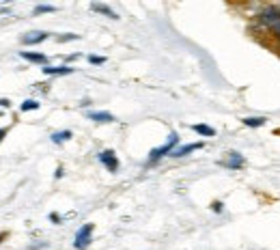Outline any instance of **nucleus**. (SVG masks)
<instances>
[{
    "mask_svg": "<svg viewBox=\"0 0 280 250\" xmlns=\"http://www.w3.org/2000/svg\"><path fill=\"white\" fill-rule=\"evenodd\" d=\"M257 17H259V24L265 26V29L280 41V7L267 5V7L261 9V13Z\"/></svg>",
    "mask_w": 280,
    "mask_h": 250,
    "instance_id": "obj_1",
    "label": "nucleus"
},
{
    "mask_svg": "<svg viewBox=\"0 0 280 250\" xmlns=\"http://www.w3.org/2000/svg\"><path fill=\"white\" fill-rule=\"evenodd\" d=\"M177 145H179V136H177V132H170V136H168V141L162 145V147H155L151 153H149V160H147V164L151 166V164H155V162H160L162 157H166V155H170L175 149H177Z\"/></svg>",
    "mask_w": 280,
    "mask_h": 250,
    "instance_id": "obj_2",
    "label": "nucleus"
},
{
    "mask_svg": "<svg viewBox=\"0 0 280 250\" xmlns=\"http://www.w3.org/2000/svg\"><path fill=\"white\" fill-rule=\"evenodd\" d=\"M91 235H93V225H82L78 229V233H76L74 248H78V250L88 248V244H91Z\"/></svg>",
    "mask_w": 280,
    "mask_h": 250,
    "instance_id": "obj_3",
    "label": "nucleus"
},
{
    "mask_svg": "<svg viewBox=\"0 0 280 250\" xmlns=\"http://www.w3.org/2000/svg\"><path fill=\"white\" fill-rule=\"evenodd\" d=\"M220 166H224V169H231V171H239V169L246 166V157H243L241 153H237V151H229L227 157L220 160Z\"/></svg>",
    "mask_w": 280,
    "mask_h": 250,
    "instance_id": "obj_4",
    "label": "nucleus"
},
{
    "mask_svg": "<svg viewBox=\"0 0 280 250\" xmlns=\"http://www.w3.org/2000/svg\"><path fill=\"white\" fill-rule=\"evenodd\" d=\"M97 160L102 162V164H104V166H106V169L110 171V173H116V171H119V157H116V153H114L112 149H106V151H102V153L97 155Z\"/></svg>",
    "mask_w": 280,
    "mask_h": 250,
    "instance_id": "obj_5",
    "label": "nucleus"
},
{
    "mask_svg": "<svg viewBox=\"0 0 280 250\" xmlns=\"http://www.w3.org/2000/svg\"><path fill=\"white\" fill-rule=\"evenodd\" d=\"M50 37V33H43V31H33V33H26L22 37V43L24 45H35V43H41V41H46Z\"/></svg>",
    "mask_w": 280,
    "mask_h": 250,
    "instance_id": "obj_6",
    "label": "nucleus"
},
{
    "mask_svg": "<svg viewBox=\"0 0 280 250\" xmlns=\"http://www.w3.org/2000/svg\"><path fill=\"white\" fill-rule=\"evenodd\" d=\"M43 73H46V76H69V73H74V67H69V65H58V67L46 65Z\"/></svg>",
    "mask_w": 280,
    "mask_h": 250,
    "instance_id": "obj_7",
    "label": "nucleus"
},
{
    "mask_svg": "<svg viewBox=\"0 0 280 250\" xmlns=\"http://www.w3.org/2000/svg\"><path fill=\"white\" fill-rule=\"evenodd\" d=\"M205 147V143H192V145H183V147H177V149L170 153V157H183V155H188V153H192V151H196V149H203Z\"/></svg>",
    "mask_w": 280,
    "mask_h": 250,
    "instance_id": "obj_8",
    "label": "nucleus"
},
{
    "mask_svg": "<svg viewBox=\"0 0 280 250\" xmlns=\"http://www.w3.org/2000/svg\"><path fill=\"white\" fill-rule=\"evenodd\" d=\"M20 57L24 61H30V63H39L46 67V63H48V57L46 54H41V52H20Z\"/></svg>",
    "mask_w": 280,
    "mask_h": 250,
    "instance_id": "obj_9",
    "label": "nucleus"
},
{
    "mask_svg": "<svg viewBox=\"0 0 280 250\" xmlns=\"http://www.w3.org/2000/svg\"><path fill=\"white\" fill-rule=\"evenodd\" d=\"M91 11L102 13V15H106V17H110V20H119V15H116L108 5H102V3H93V5H91Z\"/></svg>",
    "mask_w": 280,
    "mask_h": 250,
    "instance_id": "obj_10",
    "label": "nucleus"
},
{
    "mask_svg": "<svg viewBox=\"0 0 280 250\" xmlns=\"http://www.w3.org/2000/svg\"><path fill=\"white\" fill-rule=\"evenodd\" d=\"M86 117L91 119V121H95V123H112L114 121V117L110 113H106V110H99V113H88Z\"/></svg>",
    "mask_w": 280,
    "mask_h": 250,
    "instance_id": "obj_11",
    "label": "nucleus"
},
{
    "mask_svg": "<svg viewBox=\"0 0 280 250\" xmlns=\"http://www.w3.org/2000/svg\"><path fill=\"white\" fill-rule=\"evenodd\" d=\"M241 123L246 127H263L267 123V119L265 117H246V119H241Z\"/></svg>",
    "mask_w": 280,
    "mask_h": 250,
    "instance_id": "obj_12",
    "label": "nucleus"
},
{
    "mask_svg": "<svg viewBox=\"0 0 280 250\" xmlns=\"http://www.w3.org/2000/svg\"><path fill=\"white\" fill-rule=\"evenodd\" d=\"M192 129H194L196 134H201V136H207V138L215 136V129H213L211 125H203V123H196V125H192Z\"/></svg>",
    "mask_w": 280,
    "mask_h": 250,
    "instance_id": "obj_13",
    "label": "nucleus"
},
{
    "mask_svg": "<svg viewBox=\"0 0 280 250\" xmlns=\"http://www.w3.org/2000/svg\"><path fill=\"white\" fill-rule=\"evenodd\" d=\"M69 138H71V132H69V129H63V132H54L52 134V143L54 145H60V143L69 141Z\"/></svg>",
    "mask_w": 280,
    "mask_h": 250,
    "instance_id": "obj_14",
    "label": "nucleus"
},
{
    "mask_svg": "<svg viewBox=\"0 0 280 250\" xmlns=\"http://www.w3.org/2000/svg\"><path fill=\"white\" fill-rule=\"evenodd\" d=\"M56 11V7H52V5H37L33 9V13L35 15H41V13H54Z\"/></svg>",
    "mask_w": 280,
    "mask_h": 250,
    "instance_id": "obj_15",
    "label": "nucleus"
},
{
    "mask_svg": "<svg viewBox=\"0 0 280 250\" xmlns=\"http://www.w3.org/2000/svg\"><path fill=\"white\" fill-rule=\"evenodd\" d=\"M39 106H41L39 101H35V99H26L24 104L20 106V110H22V113H28V110H37Z\"/></svg>",
    "mask_w": 280,
    "mask_h": 250,
    "instance_id": "obj_16",
    "label": "nucleus"
},
{
    "mask_svg": "<svg viewBox=\"0 0 280 250\" xmlns=\"http://www.w3.org/2000/svg\"><path fill=\"white\" fill-rule=\"evenodd\" d=\"M80 35H74V33H67V35H60L58 37V43H67V41H78Z\"/></svg>",
    "mask_w": 280,
    "mask_h": 250,
    "instance_id": "obj_17",
    "label": "nucleus"
},
{
    "mask_svg": "<svg viewBox=\"0 0 280 250\" xmlns=\"http://www.w3.org/2000/svg\"><path fill=\"white\" fill-rule=\"evenodd\" d=\"M88 63H91V65H104L106 59H104V57H95V54H91V57H88Z\"/></svg>",
    "mask_w": 280,
    "mask_h": 250,
    "instance_id": "obj_18",
    "label": "nucleus"
},
{
    "mask_svg": "<svg viewBox=\"0 0 280 250\" xmlns=\"http://www.w3.org/2000/svg\"><path fill=\"white\" fill-rule=\"evenodd\" d=\"M211 209L215 211V214H222V209H224V205H222V203H220V201H213V203H211Z\"/></svg>",
    "mask_w": 280,
    "mask_h": 250,
    "instance_id": "obj_19",
    "label": "nucleus"
},
{
    "mask_svg": "<svg viewBox=\"0 0 280 250\" xmlns=\"http://www.w3.org/2000/svg\"><path fill=\"white\" fill-rule=\"evenodd\" d=\"M54 177H56V179H60V177H63V166H58V169H56V173H54Z\"/></svg>",
    "mask_w": 280,
    "mask_h": 250,
    "instance_id": "obj_20",
    "label": "nucleus"
},
{
    "mask_svg": "<svg viewBox=\"0 0 280 250\" xmlns=\"http://www.w3.org/2000/svg\"><path fill=\"white\" fill-rule=\"evenodd\" d=\"M50 220L52 222H60V216L58 214H50Z\"/></svg>",
    "mask_w": 280,
    "mask_h": 250,
    "instance_id": "obj_21",
    "label": "nucleus"
},
{
    "mask_svg": "<svg viewBox=\"0 0 280 250\" xmlns=\"http://www.w3.org/2000/svg\"><path fill=\"white\" fill-rule=\"evenodd\" d=\"M5 134H7V129H0V141H3V138H5Z\"/></svg>",
    "mask_w": 280,
    "mask_h": 250,
    "instance_id": "obj_22",
    "label": "nucleus"
},
{
    "mask_svg": "<svg viewBox=\"0 0 280 250\" xmlns=\"http://www.w3.org/2000/svg\"><path fill=\"white\" fill-rule=\"evenodd\" d=\"M3 237H5V235H3V233H0V239H3Z\"/></svg>",
    "mask_w": 280,
    "mask_h": 250,
    "instance_id": "obj_23",
    "label": "nucleus"
},
{
    "mask_svg": "<svg viewBox=\"0 0 280 250\" xmlns=\"http://www.w3.org/2000/svg\"><path fill=\"white\" fill-rule=\"evenodd\" d=\"M0 13H3V9H0Z\"/></svg>",
    "mask_w": 280,
    "mask_h": 250,
    "instance_id": "obj_24",
    "label": "nucleus"
}]
</instances>
